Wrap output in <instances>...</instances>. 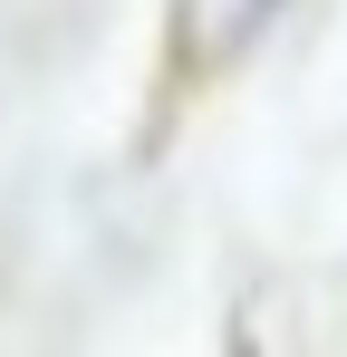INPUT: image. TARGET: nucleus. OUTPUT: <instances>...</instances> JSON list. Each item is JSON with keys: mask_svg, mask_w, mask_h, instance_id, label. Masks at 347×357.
I'll return each mask as SVG.
<instances>
[{"mask_svg": "<svg viewBox=\"0 0 347 357\" xmlns=\"http://www.w3.org/2000/svg\"><path fill=\"white\" fill-rule=\"evenodd\" d=\"M231 357H251V338H231Z\"/></svg>", "mask_w": 347, "mask_h": 357, "instance_id": "obj_1", "label": "nucleus"}]
</instances>
